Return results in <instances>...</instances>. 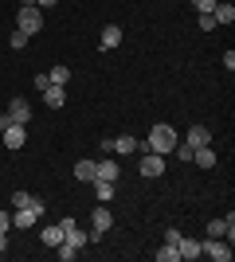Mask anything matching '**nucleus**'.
Here are the masks:
<instances>
[{"label": "nucleus", "mask_w": 235, "mask_h": 262, "mask_svg": "<svg viewBox=\"0 0 235 262\" xmlns=\"http://www.w3.org/2000/svg\"><path fill=\"white\" fill-rule=\"evenodd\" d=\"M177 141H180V137H177V129L161 121V125H153V129H149V141H145V145H137V149H145V153H161V157H168L173 149H177Z\"/></svg>", "instance_id": "obj_1"}, {"label": "nucleus", "mask_w": 235, "mask_h": 262, "mask_svg": "<svg viewBox=\"0 0 235 262\" xmlns=\"http://www.w3.org/2000/svg\"><path fill=\"white\" fill-rule=\"evenodd\" d=\"M16 32H24V35L44 32V8H35V4H20V12H16Z\"/></svg>", "instance_id": "obj_2"}, {"label": "nucleus", "mask_w": 235, "mask_h": 262, "mask_svg": "<svg viewBox=\"0 0 235 262\" xmlns=\"http://www.w3.org/2000/svg\"><path fill=\"white\" fill-rule=\"evenodd\" d=\"M44 215V200H32V204H28V208H16L12 211V227H35V219Z\"/></svg>", "instance_id": "obj_3"}, {"label": "nucleus", "mask_w": 235, "mask_h": 262, "mask_svg": "<svg viewBox=\"0 0 235 262\" xmlns=\"http://www.w3.org/2000/svg\"><path fill=\"white\" fill-rule=\"evenodd\" d=\"M114 227V215H110V208L106 204H98V208L90 211V239H102L106 231Z\"/></svg>", "instance_id": "obj_4"}, {"label": "nucleus", "mask_w": 235, "mask_h": 262, "mask_svg": "<svg viewBox=\"0 0 235 262\" xmlns=\"http://www.w3.org/2000/svg\"><path fill=\"white\" fill-rule=\"evenodd\" d=\"M200 254H208V258H216V262H231V243L208 235V239L200 243Z\"/></svg>", "instance_id": "obj_5"}, {"label": "nucleus", "mask_w": 235, "mask_h": 262, "mask_svg": "<svg viewBox=\"0 0 235 262\" xmlns=\"http://www.w3.org/2000/svg\"><path fill=\"white\" fill-rule=\"evenodd\" d=\"M63 243H67V247H75V251H82V247L90 243V231L75 227V219H63Z\"/></svg>", "instance_id": "obj_6"}, {"label": "nucleus", "mask_w": 235, "mask_h": 262, "mask_svg": "<svg viewBox=\"0 0 235 262\" xmlns=\"http://www.w3.org/2000/svg\"><path fill=\"white\" fill-rule=\"evenodd\" d=\"M8 118L16 121V125H28V121H32V102L28 98H12L8 102Z\"/></svg>", "instance_id": "obj_7"}, {"label": "nucleus", "mask_w": 235, "mask_h": 262, "mask_svg": "<svg viewBox=\"0 0 235 262\" xmlns=\"http://www.w3.org/2000/svg\"><path fill=\"white\" fill-rule=\"evenodd\" d=\"M208 235H212V239H227V243H231L235 239V215L212 219V223H208Z\"/></svg>", "instance_id": "obj_8"}, {"label": "nucleus", "mask_w": 235, "mask_h": 262, "mask_svg": "<svg viewBox=\"0 0 235 262\" xmlns=\"http://www.w3.org/2000/svg\"><path fill=\"white\" fill-rule=\"evenodd\" d=\"M137 168H141V176H145V180H153V176L165 172V157H161V153H145Z\"/></svg>", "instance_id": "obj_9"}, {"label": "nucleus", "mask_w": 235, "mask_h": 262, "mask_svg": "<svg viewBox=\"0 0 235 262\" xmlns=\"http://www.w3.org/2000/svg\"><path fill=\"white\" fill-rule=\"evenodd\" d=\"M0 137H4V145H8V149H24V145H28V125H16V121H12Z\"/></svg>", "instance_id": "obj_10"}, {"label": "nucleus", "mask_w": 235, "mask_h": 262, "mask_svg": "<svg viewBox=\"0 0 235 262\" xmlns=\"http://www.w3.org/2000/svg\"><path fill=\"white\" fill-rule=\"evenodd\" d=\"M122 176V164L114 161V157H102L98 168H94V180H118Z\"/></svg>", "instance_id": "obj_11"}, {"label": "nucleus", "mask_w": 235, "mask_h": 262, "mask_svg": "<svg viewBox=\"0 0 235 262\" xmlns=\"http://www.w3.org/2000/svg\"><path fill=\"white\" fill-rule=\"evenodd\" d=\"M212 20H216V28L220 24H235V4H227V0H216V8H212Z\"/></svg>", "instance_id": "obj_12"}, {"label": "nucleus", "mask_w": 235, "mask_h": 262, "mask_svg": "<svg viewBox=\"0 0 235 262\" xmlns=\"http://www.w3.org/2000/svg\"><path fill=\"white\" fill-rule=\"evenodd\" d=\"M39 94H44V102H47L51 110H59L63 102H67V86H55V82H51L47 90H39Z\"/></svg>", "instance_id": "obj_13"}, {"label": "nucleus", "mask_w": 235, "mask_h": 262, "mask_svg": "<svg viewBox=\"0 0 235 262\" xmlns=\"http://www.w3.org/2000/svg\"><path fill=\"white\" fill-rule=\"evenodd\" d=\"M118 43H122V28H118V24H106V28H102V51H114Z\"/></svg>", "instance_id": "obj_14"}, {"label": "nucleus", "mask_w": 235, "mask_h": 262, "mask_svg": "<svg viewBox=\"0 0 235 262\" xmlns=\"http://www.w3.org/2000/svg\"><path fill=\"white\" fill-rule=\"evenodd\" d=\"M177 251H180V258H188V262H196V258H200V239H184V235H180V243H177Z\"/></svg>", "instance_id": "obj_15"}, {"label": "nucleus", "mask_w": 235, "mask_h": 262, "mask_svg": "<svg viewBox=\"0 0 235 262\" xmlns=\"http://www.w3.org/2000/svg\"><path fill=\"white\" fill-rule=\"evenodd\" d=\"M192 161L200 168H216V149L212 145H200V149H192Z\"/></svg>", "instance_id": "obj_16"}, {"label": "nucleus", "mask_w": 235, "mask_h": 262, "mask_svg": "<svg viewBox=\"0 0 235 262\" xmlns=\"http://www.w3.org/2000/svg\"><path fill=\"white\" fill-rule=\"evenodd\" d=\"M188 145H192V149L212 145V133H208V125H192V129H188Z\"/></svg>", "instance_id": "obj_17"}, {"label": "nucleus", "mask_w": 235, "mask_h": 262, "mask_svg": "<svg viewBox=\"0 0 235 262\" xmlns=\"http://www.w3.org/2000/svg\"><path fill=\"white\" fill-rule=\"evenodd\" d=\"M90 184H94V196H98V204H110L114 192H118V188H114V180H90Z\"/></svg>", "instance_id": "obj_18"}, {"label": "nucleus", "mask_w": 235, "mask_h": 262, "mask_svg": "<svg viewBox=\"0 0 235 262\" xmlns=\"http://www.w3.org/2000/svg\"><path fill=\"white\" fill-rule=\"evenodd\" d=\"M94 168H98V161H78V164H75V180L90 184V180H94Z\"/></svg>", "instance_id": "obj_19"}, {"label": "nucleus", "mask_w": 235, "mask_h": 262, "mask_svg": "<svg viewBox=\"0 0 235 262\" xmlns=\"http://www.w3.org/2000/svg\"><path fill=\"white\" fill-rule=\"evenodd\" d=\"M59 243H63V223H51V227H44V247H51V251H55Z\"/></svg>", "instance_id": "obj_20"}, {"label": "nucleus", "mask_w": 235, "mask_h": 262, "mask_svg": "<svg viewBox=\"0 0 235 262\" xmlns=\"http://www.w3.org/2000/svg\"><path fill=\"white\" fill-rule=\"evenodd\" d=\"M47 78H51V82H55V86H67V82H71V67H67V63H59V67H51V71H47Z\"/></svg>", "instance_id": "obj_21"}, {"label": "nucleus", "mask_w": 235, "mask_h": 262, "mask_svg": "<svg viewBox=\"0 0 235 262\" xmlns=\"http://www.w3.org/2000/svg\"><path fill=\"white\" fill-rule=\"evenodd\" d=\"M137 145H141V141H137V137H118V141H114L110 145V153H137Z\"/></svg>", "instance_id": "obj_22"}, {"label": "nucleus", "mask_w": 235, "mask_h": 262, "mask_svg": "<svg viewBox=\"0 0 235 262\" xmlns=\"http://www.w3.org/2000/svg\"><path fill=\"white\" fill-rule=\"evenodd\" d=\"M157 262H180V251L173 247V243H165V247L157 251Z\"/></svg>", "instance_id": "obj_23"}, {"label": "nucleus", "mask_w": 235, "mask_h": 262, "mask_svg": "<svg viewBox=\"0 0 235 262\" xmlns=\"http://www.w3.org/2000/svg\"><path fill=\"white\" fill-rule=\"evenodd\" d=\"M28 39H32V35H24V32H12V35H8V47H12V51H24V47H28Z\"/></svg>", "instance_id": "obj_24"}, {"label": "nucleus", "mask_w": 235, "mask_h": 262, "mask_svg": "<svg viewBox=\"0 0 235 262\" xmlns=\"http://www.w3.org/2000/svg\"><path fill=\"white\" fill-rule=\"evenodd\" d=\"M55 254H59L63 262H75V258H78V251H75V247H67V243H59V247H55Z\"/></svg>", "instance_id": "obj_25"}, {"label": "nucleus", "mask_w": 235, "mask_h": 262, "mask_svg": "<svg viewBox=\"0 0 235 262\" xmlns=\"http://www.w3.org/2000/svg\"><path fill=\"white\" fill-rule=\"evenodd\" d=\"M32 192H12V208H28V204H32Z\"/></svg>", "instance_id": "obj_26"}, {"label": "nucleus", "mask_w": 235, "mask_h": 262, "mask_svg": "<svg viewBox=\"0 0 235 262\" xmlns=\"http://www.w3.org/2000/svg\"><path fill=\"white\" fill-rule=\"evenodd\" d=\"M192 4H196V12H200V16H208V12L216 8V0H192Z\"/></svg>", "instance_id": "obj_27"}, {"label": "nucleus", "mask_w": 235, "mask_h": 262, "mask_svg": "<svg viewBox=\"0 0 235 262\" xmlns=\"http://www.w3.org/2000/svg\"><path fill=\"white\" fill-rule=\"evenodd\" d=\"M200 32H216V20H212V12H208V16H200Z\"/></svg>", "instance_id": "obj_28"}, {"label": "nucleus", "mask_w": 235, "mask_h": 262, "mask_svg": "<svg viewBox=\"0 0 235 262\" xmlns=\"http://www.w3.org/2000/svg\"><path fill=\"white\" fill-rule=\"evenodd\" d=\"M165 243H173V247H177V243H180V231H177V227H168V231H165Z\"/></svg>", "instance_id": "obj_29"}, {"label": "nucleus", "mask_w": 235, "mask_h": 262, "mask_svg": "<svg viewBox=\"0 0 235 262\" xmlns=\"http://www.w3.org/2000/svg\"><path fill=\"white\" fill-rule=\"evenodd\" d=\"M8 223H12V215H8V211H0V231H4V235H8Z\"/></svg>", "instance_id": "obj_30"}, {"label": "nucleus", "mask_w": 235, "mask_h": 262, "mask_svg": "<svg viewBox=\"0 0 235 262\" xmlns=\"http://www.w3.org/2000/svg\"><path fill=\"white\" fill-rule=\"evenodd\" d=\"M8 125H12V118H8V114H0V133L8 129Z\"/></svg>", "instance_id": "obj_31"}, {"label": "nucleus", "mask_w": 235, "mask_h": 262, "mask_svg": "<svg viewBox=\"0 0 235 262\" xmlns=\"http://www.w3.org/2000/svg\"><path fill=\"white\" fill-rule=\"evenodd\" d=\"M51 4H59V0H35V8H51Z\"/></svg>", "instance_id": "obj_32"}, {"label": "nucleus", "mask_w": 235, "mask_h": 262, "mask_svg": "<svg viewBox=\"0 0 235 262\" xmlns=\"http://www.w3.org/2000/svg\"><path fill=\"white\" fill-rule=\"evenodd\" d=\"M4 247H8V235H4V231H0V254H4Z\"/></svg>", "instance_id": "obj_33"}, {"label": "nucleus", "mask_w": 235, "mask_h": 262, "mask_svg": "<svg viewBox=\"0 0 235 262\" xmlns=\"http://www.w3.org/2000/svg\"><path fill=\"white\" fill-rule=\"evenodd\" d=\"M20 4H35V0H20Z\"/></svg>", "instance_id": "obj_34"}]
</instances>
